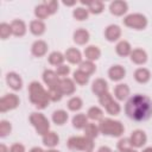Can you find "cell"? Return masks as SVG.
<instances>
[{
  "label": "cell",
  "instance_id": "8fae6325",
  "mask_svg": "<svg viewBox=\"0 0 152 152\" xmlns=\"http://www.w3.org/2000/svg\"><path fill=\"white\" fill-rule=\"evenodd\" d=\"M120 37H121V28H120L119 25L112 24V25H108L106 27V30H104V38L108 42H110V43L116 42V40H119Z\"/></svg>",
  "mask_w": 152,
  "mask_h": 152
},
{
  "label": "cell",
  "instance_id": "2e32d148",
  "mask_svg": "<svg viewBox=\"0 0 152 152\" xmlns=\"http://www.w3.org/2000/svg\"><path fill=\"white\" fill-rule=\"evenodd\" d=\"M108 76H109V78H110L112 81L119 82V81H121V80L126 76V70H125V68H124L122 65L116 64V65H113V66L109 68V70H108Z\"/></svg>",
  "mask_w": 152,
  "mask_h": 152
},
{
  "label": "cell",
  "instance_id": "b9f144b4",
  "mask_svg": "<svg viewBox=\"0 0 152 152\" xmlns=\"http://www.w3.org/2000/svg\"><path fill=\"white\" fill-rule=\"evenodd\" d=\"M12 33V28H11V24L7 23H1L0 24V38L1 39H7Z\"/></svg>",
  "mask_w": 152,
  "mask_h": 152
},
{
  "label": "cell",
  "instance_id": "6da1fadb",
  "mask_svg": "<svg viewBox=\"0 0 152 152\" xmlns=\"http://www.w3.org/2000/svg\"><path fill=\"white\" fill-rule=\"evenodd\" d=\"M125 113L134 121H146L152 116V101L144 94H135L127 100Z\"/></svg>",
  "mask_w": 152,
  "mask_h": 152
},
{
  "label": "cell",
  "instance_id": "7c38bea8",
  "mask_svg": "<svg viewBox=\"0 0 152 152\" xmlns=\"http://www.w3.org/2000/svg\"><path fill=\"white\" fill-rule=\"evenodd\" d=\"M43 81H44V83L49 88H53V87H58L59 86L61 78L56 74V71H53V70H45L43 72Z\"/></svg>",
  "mask_w": 152,
  "mask_h": 152
},
{
  "label": "cell",
  "instance_id": "ba28073f",
  "mask_svg": "<svg viewBox=\"0 0 152 152\" xmlns=\"http://www.w3.org/2000/svg\"><path fill=\"white\" fill-rule=\"evenodd\" d=\"M20 103L19 97L15 94H6L0 99V112L5 113L12 109H15Z\"/></svg>",
  "mask_w": 152,
  "mask_h": 152
},
{
  "label": "cell",
  "instance_id": "4dcf8cb0",
  "mask_svg": "<svg viewBox=\"0 0 152 152\" xmlns=\"http://www.w3.org/2000/svg\"><path fill=\"white\" fill-rule=\"evenodd\" d=\"M64 59H65V56H64L62 52H59V51H53V52H51V53L49 55V57H48L49 63H50L51 65H55V66L62 65L63 62H64Z\"/></svg>",
  "mask_w": 152,
  "mask_h": 152
},
{
  "label": "cell",
  "instance_id": "ab89813d",
  "mask_svg": "<svg viewBox=\"0 0 152 152\" xmlns=\"http://www.w3.org/2000/svg\"><path fill=\"white\" fill-rule=\"evenodd\" d=\"M116 148L119 150V152H128L131 148H133L132 145H131L129 138H121V139L118 141Z\"/></svg>",
  "mask_w": 152,
  "mask_h": 152
},
{
  "label": "cell",
  "instance_id": "ffe728a7",
  "mask_svg": "<svg viewBox=\"0 0 152 152\" xmlns=\"http://www.w3.org/2000/svg\"><path fill=\"white\" fill-rule=\"evenodd\" d=\"M12 33L15 37H23L26 33V24L21 19H14L11 23Z\"/></svg>",
  "mask_w": 152,
  "mask_h": 152
},
{
  "label": "cell",
  "instance_id": "f6af8a7d",
  "mask_svg": "<svg viewBox=\"0 0 152 152\" xmlns=\"http://www.w3.org/2000/svg\"><path fill=\"white\" fill-rule=\"evenodd\" d=\"M10 152H25V146L20 142H15L10 147Z\"/></svg>",
  "mask_w": 152,
  "mask_h": 152
},
{
  "label": "cell",
  "instance_id": "7dc6e473",
  "mask_svg": "<svg viewBox=\"0 0 152 152\" xmlns=\"http://www.w3.org/2000/svg\"><path fill=\"white\" fill-rule=\"evenodd\" d=\"M0 152H10V148H7L6 145L1 144V145H0Z\"/></svg>",
  "mask_w": 152,
  "mask_h": 152
},
{
  "label": "cell",
  "instance_id": "4316f807",
  "mask_svg": "<svg viewBox=\"0 0 152 152\" xmlns=\"http://www.w3.org/2000/svg\"><path fill=\"white\" fill-rule=\"evenodd\" d=\"M82 4L87 6L89 13H91V14H100L104 10V5L100 0H94V1H89V2H82Z\"/></svg>",
  "mask_w": 152,
  "mask_h": 152
},
{
  "label": "cell",
  "instance_id": "f907efd6",
  "mask_svg": "<svg viewBox=\"0 0 152 152\" xmlns=\"http://www.w3.org/2000/svg\"><path fill=\"white\" fill-rule=\"evenodd\" d=\"M142 152H152V147H146L142 150Z\"/></svg>",
  "mask_w": 152,
  "mask_h": 152
},
{
  "label": "cell",
  "instance_id": "5bb4252c",
  "mask_svg": "<svg viewBox=\"0 0 152 152\" xmlns=\"http://www.w3.org/2000/svg\"><path fill=\"white\" fill-rule=\"evenodd\" d=\"M91 91L97 97H100L101 95L108 93V83H107V81H104L103 78H96L91 84Z\"/></svg>",
  "mask_w": 152,
  "mask_h": 152
},
{
  "label": "cell",
  "instance_id": "1f68e13d",
  "mask_svg": "<svg viewBox=\"0 0 152 152\" xmlns=\"http://www.w3.org/2000/svg\"><path fill=\"white\" fill-rule=\"evenodd\" d=\"M87 116H88V119H90L93 121H101L103 119V112L97 106H93L88 109Z\"/></svg>",
  "mask_w": 152,
  "mask_h": 152
},
{
  "label": "cell",
  "instance_id": "3957f363",
  "mask_svg": "<svg viewBox=\"0 0 152 152\" xmlns=\"http://www.w3.org/2000/svg\"><path fill=\"white\" fill-rule=\"evenodd\" d=\"M99 129H100V133H102L104 135L119 138V137H121L124 134L125 127L120 121L107 118V119H102L100 121Z\"/></svg>",
  "mask_w": 152,
  "mask_h": 152
},
{
  "label": "cell",
  "instance_id": "44dd1931",
  "mask_svg": "<svg viewBox=\"0 0 152 152\" xmlns=\"http://www.w3.org/2000/svg\"><path fill=\"white\" fill-rule=\"evenodd\" d=\"M42 138H43V144H44L46 147H49V148H53V147L57 146L58 142H59V137H58V134H57L56 132H53V131H49V132L45 133Z\"/></svg>",
  "mask_w": 152,
  "mask_h": 152
},
{
  "label": "cell",
  "instance_id": "7402d4cb",
  "mask_svg": "<svg viewBox=\"0 0 152 152\" xmlns=\"http://www.w3.org/2000/svg\"><path fill=\"white\" fill-rule=\"evenodd\" d=\"M28 28H30V32H31L33 36L39 37V36L44 34V32H45V30H46V26H45V24H44L43 20L36 19V20H32V21L30 23Z\"/></svg>",
  "mask_w": 152,
  "mask_h": 152
},
{
  "label": "cell",
  "instance_id": "60d3db41",
  "mask_svg": "<svg viewBox=\"0 0 152 152\" xmlns=\"http://www.w3.org/2000/svg\"><path fill=\"white\" fill-rule=\"evenodd\" d=\"M12 132V125L7 120H1L0 121V137L5 138Z\"/></svg>",
  "mask_w": 152,
  "mask_h": 152
},
{
  "label": "cell",
  "instance_id": "484cf974",
  "mask_svg": "<svg viewBox=\"0 0 152 152\" xmlns=\"http://www.w3.org/2000/svg\"><path fill=\"white\" fill-rule=\"evenodd\" d=\"M151 78V72L148 69L146 68H138L135 71H134V80L138 82V83H147Z\"/></svg>",
  "mask_w": 152,
  "mask_h": 152
},
{
  "label": "cell",
  "instance_id": "d4e9b609",
  "mask_svg": "<svg viewBox=\"0 0 152 152\" xmlns=\"http://www.w3.org/2000/svg\"><path fill=\"white\" fill-rule=\"evenodd\" d=\"M84 56L87 61H91V62L97 61L101 57V50L96 45H89L84 49Z\"/></svg>",
  "mask_w": 152,
  "mask_h": 152
},
{
  "label": "cell",
  "instance_id": "83f0119b",
  "mask_svg": "<svg viewBox=\"0 0 152 152\" xmlns=\"http://www.w3.org/2000/svg\"><path fill=\"white\" fill-rule=\"evenodd\" d=\"M115 51L119 56L121 57H126V56H129L131 52H132V46L131 44L127 42V40H120L116 46H115Z\"/></svg>",
  "mask_w": 152,
  "mask_h": 152
},
{
  "label": "cell",
  "instance_id": "ee69618b",
  "mask_svg": "<svg viewBox=\"0 0 152 152\" xmlns=\"http://www.w3.org/2000/svg\"><path fill=\"white\" fill-rule=\"evenodd\" d=\"M44 5L46 6V8H48L50 15H51V14H55V13L57 12V10H58V1H56V0L44 1Z\"/></svg>",
  "mask_w": 152,
  "mask_h": 152
},
{
  "label": "cell",
  "instance_id": "9a60e30c",
  "mask_svg": "<svg viewBox=\"0 0 152 152\" xmlns=\"http://www.w3.org/2000/svg\"><path fill=\"white\" fill-rule=\"evenodd\" d=\"M64 56H65V59H66L69 63H71V64H81V63L83 62V61H82V53H81V51H80L78 49H76V48H69V49L65 51Z\"/></svg>",
  "mask_w": 152,
  "mask_h": 152
},
{
  "label": "cell",
  "instance_id": "74e56055",
  "mask_svg": "<svg viewBox=\"0 0 152 152\" xmlns=\"http://www.w3.org/2000/svg\"><path fill=\"white\" fill-rule=\"evenodd\" d=\"M34 15L37 17L38 20H44V19H46L50 15V13H49L46 6L44 5V2L40 4V5H38V6H36V8H34Z\"/></svg>",
  "mask_w": 152,
  "mask_h": 152
},
{
  "label": "cell",
  "instance_id": "cb8c5ba5",
  "mask_svg": "<svg viewBox=\"0 0 152 152\" xmlns=\"http://www.w3.org/2000/svg\"><path fill=\"white\" fill-rule=\"evenodd\" d=\"M129 95V87L126 83H119L114 88V97L118 101H124Z\"/></svg>",
  "mask_w": 152,
  "mask_h": 152
},
{
  "label": "cell",
  "instance_id": "836d02e7",
  "mask_svg": "<svg viewBox=\"0 0 152 152\" xmlns=\"http://www.w3.org/2000/svg\"><path fill=\"white\" fill-rule=\"evenodd\" d=\"M81 71H83L84 74H87L88 76L93 75L95 71H96V65L94 64V62L91 61H83L81 64H80V68H78Z\"/></svg>",
  "mask_w": 152,
  "mask_h": 152
},
{
  "label": "cell",
  "instance_id": "d590c367",
  "mask_svg": "<svg viewBox=\"0 0 152 152\" xmlns=\"http://www.w3.org/2000/svg\"><path fill=\"white\" fill-rule=\"evenodd\" d=\"M72 17L78 21L87 20L89 17V11H88V8H84V7H76L72 11Z\"/></svg>",
  "mask_w": 152,
  "mask_h": 152
},
{
  "label": "cell",
  "instance_id": "f1b7e54d",
  "mask_svg": "<svg viewBox=\"0 0 152 152\" xmlns=\"http://www.w3.org/2000/svg\"><path fill=\"white\" fill-rule=\"evenodd\" d=\"M72 126L76 129H84V127L88 125V116L83 113L75 114L72 118Z\"/></svg>",
  "mask_w": 152,
  "mask_h": 152
},
{
  "label": "cell",
  "instance_id": "277c9868",
  "mask_svg": "<svg viewBox=\"0 0 152 152\" xmlns=\"http://www.w3.org/2000/svg\"><path fill=\"white\" fill-rule=\"evenodd\" d=\"M66 146L71 151H83L93 152L94 140L87 137H70L66 141Z\"/></svg>",
  "mask_w": 152,
  "mask_h": 152
},
{
  "label": "cell",
  "instance_id": "52a82bcc",
  "mask_svg": "<svg viewBox=\"0 0 152 152\" xmlns=\"http://www.w3.org/2000/svg\"><path fill=\"white\" fill-rule=\"evenodd\" d=\"M99 102H100V104L102 107H104L106 112L108 114H110V115H118L120 113V110H121L120 104L114 100V97L112 96V94L109 91L103 94V95H101L99 97Z\"/></svg>",
  "mask_w": 152,
  "mask_h": 152
},
{
  "label": "cell",
  "instance_id": "d6a6232c",
  "mask_svg": "<svg viewBox=\"0 0 152 152\" xmlns=\"http://www.w3.org/2000/svg\"><path fill=\"white\" fill-rule=\"evenodd\" d=\"M84 137H87V138H89V139H95L97 135H99V133H100V129H99V126L97 125H95V124H93V122H88V125L84 127Z\"/></svg>",
  "mask_w": 152,
  "mask_h": 152
},
{
  "label": "cell",
  "instance_id": "816d5d0a",
  "mask_svg": "<svg viewBox=\"0 0 152 152\" xmlns=\"http://www.w3.org/2000/svg\"><path fill=\"white\" fill-rule=\"evenodd\" d=\"M45 152H59V151H57V150H55V148H50V150H48V151H45Z\"/></svg>",
  "mask_w": 152,
  "mask_h": 152
},
{
  "label": "cell",
  "instance_id": "f546056e",
  "mask_svg": "<svg viewBox=\"0 0 152 152\" xmlns=\"http://www.w3.org/2000/svg\"><path fill=\"white\" fill-rule=\"evenodd\" d=\"M68 119H69V115L63 109H58V110H55L52 113V121H53V124H56L58 126L64 125L68 121Z\"/></svg>",
  "mask_w": 152,
  "mask_h": 152
},
{
  "label": "cell",
  "instance_id": "ac0fdd59",
  "mask_svg": "<svg viewBox=\"0 0 152 152\" xmlns=\"http://www.w3.org/2000/svg\"><path fill=\"white\" fill-rule=\"evenodd\" d=\"M129 57H131V61L134 64H137V65H142V64H145L147 62V53L142 49H134V50H132Z\"/></svg>",
  "mask_w": 152,
  "mask_h": 152
},
{
  "label": "cell",
  "instance_id": "9c48e42d",
  "mask_svg": "<svg viewBox=\"0 0 152 152\" xmlns=\"http://www.w3.org/2000/svg\"><path fill=\"white\" fill-rule=\"evenodd\" d=\"M129 141H131L132 147L139 148V147H142L146 144L147 135L142 129H135V131L132 132V134L129 137Z\"/></svg>",
  "mask_w": 152,
  "mask_h": 152
},
{
  "label": "cell",
  "instance_id": "681fc988",
  "mask_svg": "<svg viewBox=\"0 0 152 152\" xmlns=\"http://www.w3.org/2000/svg\"><path fill=\"white\" fill-rule=\"evenodd\" d=\"M76 4V1H72V2H68V1H63V5L65 6H74Z\"/></svg>",
  "mask_w": 152,
  "mask_h": 152
},
{
  "label": "cell",
  "instance_id": "30bf717a",
  "mask_svg": "<svg viewBox=\"0 0 152 152\" xmlns=\"http://www.w3.org/2000/svg\"><path fill=\"white\" fill-rule=\"evenodd\" d=\"M109 11L113 15H116V17H120V15H124L127 11H128V5L126 1H122V0H115V1H112L110 5H109Z\"/></svg>",
  "mask_w": 152,
  "mask_h": 152
},
{
  "label": "cell",
  "instance_id": "d6986e66",
  "mask_svg": "<svg viewBox=\"0 0 152 152\" xmlns=\"http://www.w3.org/2000/svg\"><path fill=\"white\" fill-rule=\"evenodd\" d=\"M59 89L62 91L63 95H72L75 93V81L71 80V78H61V82H59Z\"/></svg>",
  "mask_w": 152,
  "mask_h": 152
},
{
  "label": "cell",
  "instance_id": "f5cc1de1",
  "mask_svg": "<svg viewBox=\"0 0 152 152\" xmlns=\"http://www.w3.org/2000/svg\"><path fill=\"white\" fill-rule=\"evenodd\" d=\"M128 152H138V151H135V150H133V148H131Z\"/></svg>",
  "mask_w": 152,
  "mask_h": 152
},
{
  "label": "cell",
  "instance_id": "e0dca14e",
  "mask_svg": "<svg viewBox=\"0 0 152 152\" xmlns=\"http://www.w3.org/2000/svg\"><path fill=\"white\" fill-rule=\"evenodd\" d=\"M31 52H32V55L34 57H43V56H45L46 52H48V44H46V42H44L42 39L36 40L32 44V46H31Z\"/></svg>",
  "mask_w": 152,
  "mask_h": 152
},
{
  "label": "cell",
  "instance_id": "603a6c76",
  "mask_svg": "<svg viewBox=\"0 0 152 152\" xmlns=\"http://www.w3.org/2000/svg\"><path fill=\"white\" fill-rule=\"evenodd\" d=\"M74 42L78 45H84L88 43L89 38H90V34L89 32L86 30V28H77L75 32H74Z\"/></svg>",
  "mask_w": 152,
  "mask_h": 152
},
{
  "label": "cell",
  "instance_id": "7a4b0ae2",
  "mask_svg": "<svg viewBox=\"0 0 152 152\" xmlns=\"http://www.w3.org/2000/svg\"><path fill=\"white\" fill-rule=\"evenodd\" d=\"M28 97H30V101L38 109H44L50 103L48 90H45L44 87L37 81H33L28 84Z\"/></svg>",
  "mask_w": 152,
  "mask_h": 152
},
{
  "label": "cell",
  "instance_id": "e575fe53",
  "mask_svg": "<svg viewBox=\"0 0 152 152\" xmlns=\"http://www.w3.org/2000/svg\"><path fill=\"white\" fill-rule=\"evenodd\" d=\"M66 106H68L69 110H71V112H78L82 108V106H83V101L78 96H72L68 101V104Z\"/></svg>",
  "mask_w": 152,
  "mask_h": 152
},
{
  "label": "cell",
  "instance_id": "8992f818",
  "mask_svg": "<svg viewBox=\"0 0 152 152\" xmlns=\"http://www.w3.org/2000/svg\"><path fill=\"white\" fill-rule=\"evenodd\" d=\"M124 25L133 30H144L147 26V18L141 13H132L124 18Z\"/></svg>",
  "mask_w": 152,
  "mask_h": 152
},
{
  "label": "cell",
  "instance_id": "7bdbcfd3",
  "mask_svg": "<svg viewBox=\"0 0 152 152\" xmlns=\"http://www.w3.org/2000/svg\"><path fill=\"white\" fill-rule=\"evenodd\" d=\"M56 74H57L59 77L65 78V77L70 74V66H69V65H65V64L58 65V66L56 68Z\"/></svg>",
  "mask_w": 152,
  "mask_h": 152
},
{
  "label": "cell",
  "instance_id": "c3c4849f",
  "mask_svg": "<svg viewBox=\"0 0 152 152\" xmlns=\"http://www.w3.org/2000/svg\"><path fill=\"white\" fill-rule=\"evenodd\" d=\"M30 152H45V151L43 148H40V147H32L30 150Z\"/></svg>",
  "mask_w": 152,
  "mask_h": 152
},
{
  "label": "cell",
  "instance_id": "8d00e7d4",
  "mask_svg": "<svg viewBox=\"0 0 152 152\" xmlns=\"http://www.w3.org/2000/svg\"><path fill=\"white\" fill-rule=\"evenodd\" d=\"M72 80L75 81V83H77V84H80V86H84V84H87V83L89 82V76L78 69V70L74 71Z\"/></svg>",
  "mask_w": 152,
  "mask_h": 152
},
{
  "label": "cell",
  "instance_id": "f35d334b",
  "mask_svg": "<svg viewBox=\"0 0 152 152\" xmlns=\"http://www.w3.org/2000/svg\"><path fill=\"white\" fill-rule=\"evenodd\" d=\"M48 94H49L50 101H52V102H58L63 97V94H62V91L59 89V86L58 87H53V88H49Z\"/></svg>",
  "mask_w": 152,
  "mask_h": 152
},
{
  "label": "cell",
  "instance_id": "4fadbf2b",
  "mask_svg": "<svg viewBox=\"0 0 152 152\" xmlns=\"http://www.w3.org/2000/svg\"><path fill=\"white\" fill-rule=\"evenodd\" d=\"M6 83L13 90H20L23 88V80L14 71H11L6 75Z\"/></svg>",
  "mask_w": 152,
  "mask_h": 152
},
{
  "label": "cell",
  "instance_id": "5b68a950",
  "mask_svg": "<svg viewBox=\"0 0 152 152\" xmlns=\"http://www.w3.org/2000/svg\"><path fill=\"white\" fill-rule=\"evenodd\" d=\"M28 120H30V124L34 127L37 134L43 137L45 133H48L50 131V122H49L48 118L44 114L34 112L30 115Z\"/></svg>",
  "mask_w": 152,
  "mask_h": 152
},
{
  "label": "cell",
  "instance_id": "bcb514c9",
  "mask_svg": "<svg viewBox=\"0 0 152 152\" xmlns=\"http://www.w3.org/2000/svg\"><path fill=\"white\" fill-rule=\"evenodd\" d=\"M97 152H113V151H112V148L108 147V146H101V147L97 150Z\"/></svg>",
  "mask_w": 152,
  "mask_h": 152
}]
</instances>
